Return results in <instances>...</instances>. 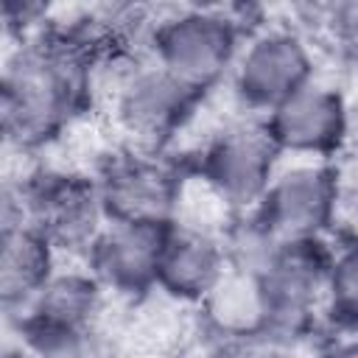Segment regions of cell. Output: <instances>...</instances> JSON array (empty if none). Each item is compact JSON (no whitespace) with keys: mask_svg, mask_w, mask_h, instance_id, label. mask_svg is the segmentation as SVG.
Segmentation results:
<instances>
[{"mask_svg":"<svg viewBox=\"0 0 358 358\" xmlns=\"http://www.w3.org/2000/svg\"><path fill=\"white\" fill-rule=\"evenodd\" d=\"M201 327L218 344H246L266 336L268 310L260 277L227 268L213 291L196 305Z\"/></svg>","mask_w":358,"mask_h":358,"instance_id":"9a60e30c","label":"cell"},{"mask_svg":"<svg viewBox=\"0 0 358 358\" xmlns=\"http://www.w3.org/2000/svg\"><path fill=\"white\" fill-rule=\"evenodd\" d=\"M344 201V176L336 162L282 159L257 213L285 241H327Z\"/></svg>","mask_w":358,"mask_h":358,"instance_id":"ba28073f","label":"cell"},{"mask_svg":"<svg viewBox=\"0 0 358 358\" xmlns=\"http://www.w3.org/2000/svg\"><path fill=\"white\" fill-rule=\"evenodd\" d=\"M168 229L171 224L109 221L84 263L109 296L143 299L157 294V271Z\"/></svg>","mask_w":358,"mask_h":358,"instance_id":"8fae6325","label":"cell"},{"mask_svg":"<svg viewBox=\"0 0 358 358\" xmlns=\"http://www.w3.org/2000/svg\"><path fill=\"white\" fill-rule=\"evenodd\" d=\"M95 53L64 25L14 42L3 62L0 129L8 148L36 154L95 106Z\"/></svg>","mask_w":358,"mask_h":358,"instance_id":"6da1fadb","label":"cell"},{"mask_svg":"<svg viewBox=\"0 0 358 358\" xmlns=\"http://www.w3.org/2000/svg\"><path fill=\"white\" fill-rule=\"evenodd\" d=\"M316 358H358V333H338L327 338Z\"/></svg>","mask_w":358,"mask_h":358,"instance_id":"d6986e66","label":"cell"},{"mask_svg":"<svg viewBox=\"0 0 358 358\" xmlns=\"http://www.w3.org/2000/svg\"><path fill=\"white\" fill-rule=\"evenodd\" d=\"M109 221L173 224L190 182L187 162L168 151L123 145L92 171Z\"/></svg>","mask_w":358,"mask_h":358,"instance_id":"8992f818","label":"cell"},{"mask_svg":"<svg viewBox=\"0 0 358 358\" xmlns=\"http://www.w3.org/2000/svg\"><path fill=\"white\" fill-rule=\"evenodd\" d=\"M59 263V252L31 224H11L0 229V299L8 322L22 316Z\"/></svg>","mask_w":358,"mask_h":358,"instance_id":"5bb4252c","label":"cell"},{"mask_svg":"<svg viewBox=\"0 0 358 358\" xmlns=\"http://www.w3.org/2000/svg\"><path fill=\"white\" fill-rule=\"evenodd\" d=\"M106 288L81 260H64L50 274V280L39 288L31 305L8 322L11 327H39V330H70L87 333L101 330V319L106 310Z\"/></svg>","mask_w":358,"mask_h":358,"instance_id":"7c38bea8","label":"cell"},{"mask_svg":"<svg viewBox=\"0 0 358 358\" xmlns=\"http://www.w3.org/2000/svg\"><path fill=\"white\" fill-rule=\"evenodd\" d=\"M249 25L238 8L187 6L157 14L148 36V56L190 90L207 95L229 81Z\"/></svg>","mask_w":358,"mask_h":358,"instance_id":"277c9868","label":"cell"},{"mask_svg":"<svg viewBox=\"0 0 358 358\" xmlns=\"http://www.w3.org/2000/svg\"><path fill=\"white\" fill-rule=\"evenodd\" d=\"M324 319L338 333H358V232L330 238Z\"/></svg>","mask_w":358,"mask_h":358,"instance_id":"e0dca14e","label":"cell"},{"mask_svg":"<svg viewBox=\"0 0 358 358\" xmlns=\"http://www.w3.org/2000/svg\"><path fill=\"white\" fill-rule=\"evenodd\" d=\"M280 165L282 157L268 140L263 120L249 117L215 131L187 162V171L229 215H235L260 207Z\"/></svg>","mask_w":358,"mask_h":358,"instance_id":"5b68a950","label":"cell"},{"mask_svg":"<svg viewBox=\"0 0 358 358\" xmlns=\"http://www.w3.org/2000/svg\"><path fill=\"white\" fill-rule=\"evenodd\" d=\"M313 78L319 76L310 39L291 25H260L241 45L229 90L249 117H263Z\"/></svg>","mask_w":358,"mask_h":358,"instance_id":"52a82bcc","label":"cell"},{"mask_svg":"<svg viewBox=\"0 0 358 358\" xmlns=\"http://www.w3.org/2000/svg\"><path fill=\"white\" fill-rule=\"evenodd\" d=\"M218 238L224 246L227 268L249 277H263L285 246V241L263 221L257 210L229 215L218 229Z\"/></svg>","mask_w":358,"mask_h":358,"instance_id":"2e32d148","label":"cell"},{"mask_svg":"<svg viewBox=\"0 0 358 358\" xmlns=\"http://www.w3.org/2000/svg\"><path fill=\"white\" fill-rule=\"evenodd\" d=\"M322 22L319 28L327 31V36L333 39V45H338V50L358 62V3L350 6H330L322 11Z\"/></svg>","mask_w":358,"mask_h":358,"instance_id":"ac0fdd59","label":"cell"},{"mask_svg":"<svg viewBox=\"0 0 358 358\" xmlns=\"http://www.w3.org/2000/svg\"><path fill=\"white\" fill-rule=\"evenodd\" d=\"M31 224L62 260H81L109 224L98 182L73 168H34L3 185V227Z\"/></svg>","mask_w":358,"mask_h":358,"instance_id":"3957f363","label":"cell"},{"mask_svg":"<svg viewBox=\"0 0 358 358\" xmlns=\"http://www.w3.org/2000/svg\"><path fill=\"white\" fill-rule=\"evenodd\" d=\"M224 274L227 257L218 232L173 221L157 271V294L176 305L196 308Z\"/></svg>","mask_w":358,"mask_h":358,"instance_id":"4fadbf2b","label":"cell"},{"mask_svg":"<svg viewBox=\"0 0 358 358\" xmlns=\"http://www.w3.org/2000/svg\"><path fill=\"white\" fill-rule=\"evenodd\" d=\"M95 106H106L126 145L168 151L207 95L162 70L145 50H109L92 67Z\"/></svg>","mask_w":358,"mask_h":358,"instance_id":"7a4b0ae2","label":"cell"},{"mask_svg":"<svg viewBox=\"0 0 358 358\" xmlns=\"http://www.w3.org/2000/svg\"><path fill=\"white\" fill-rule=\"evenodd\" d=\"M330 266L327 241H294L285 243L271 268L260 277L268 324L266 336L280 344H296L308 338L324 319V288Z\"/></svg>","mask_w":358,"mask_h":358,"instance_id":"9c48e42d","label":"cell"},{"mask_svg":"<svg viewBox=\"0 0 358 358\" xmlns=\"http://www.w3.org/2000/svg\"><path fill=\"white\" fill-rule=\"evenodd\" d=\"M260 120L282 159L336 162L352 140L350 101L336 84L322 78L296 90Z\"/></svg>","mask_w":358,"mask_h":358,"instance_id":"30bf717a","label":"cell"}]
</instances>
